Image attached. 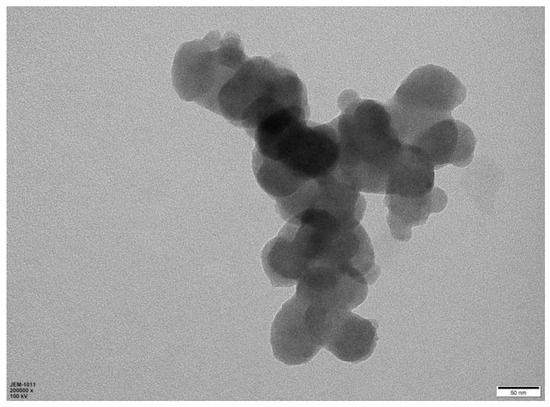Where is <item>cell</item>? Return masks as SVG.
Returning a JSON list of instances; mask_svg holds the SVG:
<instances>
[{
  "label": "cell",
  "instance_id": "cell-1",
  "mask_svg": "<svg viewBox=\"0 0 550 407\" xmlns=\"http://www.w3.org/2000/svg\"><path fill=\"white\" fill-rule=\"evenodd\" d=\"M341 114L334 119L339 159L334 171L347 185L362 193L385 194L387 176L403 143L383 103L360 99L345 90L338 98Z\"/></svg>",
  "mask_w": 550,
  "mask_h": 407
},
{
  "label": "cell",
  "instance_id": "cell-2",
  "mask_svg": "<svg viewBox=\"0 0 550 407\" xmlns=\"http://www.w3.org/2000/svg\"><path fill=\"white\" fill-rule=\"evenodd\" d=\"M306 114H285L268 120L251 136L253 153L273 161L305 184L336 170L338 133L334 120L309 124Z\"/></svg>",
  "mask_w": 550,
  "mask_h": 407
},
{
  "label": "cell",
  "instance_id": "cell-3",
  "mask_svg": "<svg viewBox=\"0 0 550 407\" xmlns=\"http://www.w3.org/2000/svg\"><path fill=\"white\" fill-rule=\"evenodd\" d=\"M279 233L306 267L317 261L348 262L367 283L380 273L371 240L361 224L348 227L328 212L305 209L287 219Z\"/></svg>",
  "mask_w": 550,
  "mask_h": 407
},
{
  "label": "cell",
  "instance_id": "cell-4",
  "mask_svg": "<svg viewBox=\"0 0 550 407\" xmlns=\"http://www.w3.org/2000/svg\"><path fill=\"white\" fill-rule=\"evenodd\" d=\"M247 60L241 41L235 34L220 37L209 33L203 40L184 43L173 64V81L178 94L186 100L217 108L221 87Z\"/></svg>",
  "mask_w": 550,
  "mask_h": 407
},
{
  "label": "cell",
  "instance_id": "cell-5",
  "mask_svg": "<svg viewBox=\"0 0 550 407\" xmlns=\"http://www.w3.org/2000/svg\"><path fill=\"white\" fill-rule=\"evenodd\" d=\"M268 96H281L307 105L305 89L298 76L269 59H247L221 87L217 108L237 125L242 112Z\"/></svg>",
  "mask_w": 550,
  "mask_h": 407
},
{
  "label": "cell",
  "instance_id": "cell-6",
  "mask_svg": "<svg viewBox=\"0 0 550 407\" xmlns=\"http://www.w3.org/2000/svg\"><path fill=\"white\" fill-rule=\"evenodd\" d=\"M305 320L314 341L341 361L361 363L376 348V326L350 310L308 305Z\"/></svg>",
  "mask_w": 550,
  "mask_h": 407
},
{
  "label": "cell",
  "instance_id": "cell-7",
  "mask_svg": "<svg viewBox=\"0 0 550 407\" xmlns=\"http://www.w3.org/2000/svg\"><path fill=\"white\" fill-rule=\"evenodd\" d=\"M368 283L348 262L310 263L296 282L295 296L305 305L352 311L364 302Z\"/></svg>",
  "mask_w": 550,
  "mask_h": 407
},
{
  "label": "cell",
  "instance_id": "cell-8",
  "mask_svg": "<svg viewBox=\"0 0 550 407\" xmlns=\"http://www.w3.org/2000/svg\"><path fill=\"white\" fill-rule=\"evenodd\" d=\"M280 216L287 220L305 209H318L335 216L348 227L360 224L366 209L362 194L335 172L307 181L295 193L275 198Z\"/></svg>",
  "mask_w": 550,
  "mask_h": 407
},
{
  "label": "cell",
  "instance_id": "cell-9",
  "mask_svg": "<svg viewBox=\"0 0 550 407\" xmlns=\"http://www.w3.org/2000/svg\"><path fill=\"white\" fill-rule=\"evenodd\" d=\"M467 90L448 69L427 64L414 69L397 88L393 100L434 113L452 115Z\"/></svg>",
  "mask_w": 550,
  "mask_h": 407
},
{
  "label": "cell",
  "instance_id": "cell-10",
  "mask_svg": "<svg viewBox=\"0 0 550 407\" xmlns=\"http://www.w3.org/2000/svg\"><path fill=\"white\" fill-rule=\"evenodd\" d=\"M306 305L295 295L283 304L271 326L273 355L286 365L309 362L321 349L312 338L305 320Z\"/></svg>",
  "mask_w": 550,
  "mask_h": 407
},
{
  "label": "cell",
  "instance_id": "cell-11",
  "mask_svg": "<svg viewBox=\"0 0 550 407\" xmlns=\"http://www.w3.org/2000/svg\"><path fill=\"white\" fill-rule=\"evenodd\" d=\"M435 182V168L419 147L403 144L386 180L385 195L418 198L428 195Z\"/></svg>",
  "mask_w": 550,
  "mask_h": 407
},
{
  "label": "cell",
  "instance_id": "cell-12",
  "mask_svg": "<svg viewBox=\"0 0 550 407\" xmlns=\"http://www.w3.org/2000/svg\"><path fill=\"white\" fill-rule=\"evenodd\" d=\"M262 264L272 285L278 287L296 284L307 268L295 254L288 239L280 233L265 245Z\"/></svg>",
  "mask_w": 550,
  "mask_h": 407
},
{
  "label": "cell",
  "instance_id": "cell-13",
  "mask_svg": "<svg viewBox=\"0 0 550 407\" xmlns=\"http://www.w3.org/2000/svg\"><path fill=\"white\" fill-rule=\"evenodd\" d=\"M383 104L390 115L394 130L403 144H411L416 137L433 124L452 118V115L430 112L397 102L392 98Z\"/></svg>",
  "mask_w": 550,
  "mask_h": 407
},
{
  "label": "cell",
  "instance_id": "cell-14",
  "mask_svg": "<svg viewBox=\"0 0 550 407\" xmlns=\"http://www.w3.org/2000/svg\"><path fill=\"white\" fill-rule=\"evenodd\" d=\"M458 138L455 119L441 120L416 137L411 145L422 149L432 161L435 170L450 164Z\"/></svg>",
  "mask_w": 550,
  "mask_h": 407
},
{
  "label": "cell",
  "instance_id": "cell-15",
  "mask_svg": "<svg viewBox=\"0 0 550 407\" xmlns=\"http://www.w3.org/2000/svg\"><path fill=\"white\" fill-rule=\"evenodd\" d=\"M384 203L388 208V213L409 227L425 224L431 214L429 194L418 198L386 195Z\"/></svg>",
  "mask_w": 550,
  "mask_h": 407
},
{
  "label": "cell",
  "instance_id": "cell-16",
  "mask_svg": "<svg viewBox=\"0 0 550 407\" xmlns=\"http://www.w3.org/2000/svg\"><path fill=\"white\" fill-rule=\"evenodd\" d=\"M458 129L456 148L450 164L467 167L474 158L476 138L471 128L460 120H455Z\"/></svg>",
  "mask_w": 550,
  "mask_h": 407
},
{
  "label": "cell",
  "instance_id": "cell-17",
  "mask_svg": "<svg viewBox=\"0 0 550 407\" xmlns=\"http://www.w3.org/2000/svg\"><path fill=\"white\" fill-rule=\"evenodd\" d=\"M386 218L391 234L395 239L403 242H407L411 239L412 227L407 226L390 213L387 214Z\"/></svg>",
  "mask_w": 550,
  "mask_h": 407
},
{
  "label": "cell",
  "instance_id": "cell-18",
  "mask_svg": "<svg viewBox=\"0 0 550 407\" xmlns=\"http://www.w3.org/2000/svg\"><path fill=\"white\" fill-rule=\"evenodd\" d=\"M431 214L441 212L447 205L448 198L446 193L437 186H434L429 193Z\"/></svg>",
  "mask_w": 550,
  "mask_h": 407
}]
</instances>
